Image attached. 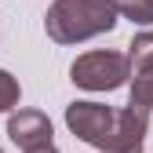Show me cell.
Segmentation results:
<instances>
[{
	"label": "cell",
	"mask_w": 153,
	"mask_h": 153,
	"mask_svg": "<svg viewBox=\"0 0 153 153\" xmlns=\"http://www.w3.org/2000/svg\"><path fill=\"white\" fill-rule=\"evenodd\" d=\"M117 0H55L44 15V29L55 44H84L117 26Z\"/></svg>",
	"instance_id": "obj_1"
},
{
	"label": "cell",
	"mask_w": 153,
	"mask_h": 153,
	"mask_svg": "<svg viewBox=\"0 0 153 153\" xmlns=\"http://www.w3.org/2000/svg\"><path fill=\"white\" fill-rule=\"evenodd\" d=\"M131 76V55L124 51H88L69 66V80L84 91H117Z\"/></svg>",
	"instance_id": "obj_2"
},
{
	"label": "cell",
	"mask_w": 153,
	"mask_h": 153,
	"mask_svg": "<svg viewBox=\"0 0 153 153\" xmlns=\"http://www.w3.org/2000/svg\"><path fill=\"white\" fill-rule=\"evenodd\" d=\"M66 128L80 142L109 153L113 131H117V109H113V106H102V102H88V99L84 102H69L66 106Z\"/></svg>",
	"instance_id": "obj_3"
},
{
	"label": "cell",
	"mask_w": 153,
	"mask_h": 153,
	"mask_svg": "<svg viewBox=\"0 0 153 153\" xmlns=\"http://www.w3.org/2000/svg\"><path fill=\"white\" fill-rule=\"evenodd\" d=\"M146 131H149V109L128 102L124 109H117V131H113L109 153H142Z\"/></svg>",
	"instance_id": "obj_4"
},
{
	"label": "cell",
	"mask_w": 153,
	"mask_h": 153,
	"mask_svg": "<svg viewBox=\"0 0 153 153\" xmlns=\"http://www.w3.org/2000/svg\"><path fill=\"white\" fill-rule=\"evenodd\" d=\"M7 139L18 149H36L51 142V120L40 109H15L7 117Z\"/></svg>",
	"instance_id": "obj_5"
},
{
	"label": "cell",
	"mask_w": 153,
	"mask_h": 153,
	"mask_svg": "<svg viewBox=\"0 0 153 153\" xmlns=\"http://www.w3.org/2000/svg\"><path fill=\"white\" fill-rule=\"evenodd\" d=\"M128 55H131V69H153V33H139L128 44Z\"/></svg>",
	"instance_id": "obj_6"
},
{
	"label": "cell",
	"mask_w": 153,
	"mask_h": 153,
	"mask_svg": "<svg viewBox=\"0 0 153 153\" xmlns=\"http://www.w3.org/2000/svg\"><path fill=\"white\" fill-rule=\"evenodd\" d=\"M131 102L153 109V69H135V76H131Z\"/></svg>",
	"instance_id": "obj_7"
},
{
	"label": "cell",
	"mask_w": 153,
	"mask_h": 153,
	"mask_svg": "<svg viewBox=\"0 0 153 153\" xmlns=\"http://www.w3.org/2000/svg\"><path fill=\"white\" fill-rule=\"evenodd\" d=\"M22 99V88H18V76H11L7 69H0V113H11Z\"/></svg>",
	"instance_id": "obj_8"
},
{
	"label": "cell",
	"mask_w": 153,
	"mask_h": 153,
	"mask_svg": "<svg viewBox=\"0 0 153 153\" xmlns=\"http://www.w3.org/2000/svg\"><path fill=\"white\" fill-rule=\"evenodd\" d=\"M117 4L124 18H131L139 26H153V0H117Z\"/></svg>",
	"instance_id": "obj_9"
},
{
	"label": "cell",
	"mask_w": 153,
	"mask_h": 153,
	"mask_svg": "<svg viewBox=\"0 0 153 153\" xmlns=\"http://www.w3.org/2000/svg\"><path fill=\"white\" fill-rule=\"evenodd\" d=\"M26 153H59V149H55V146L48 142V146H36V149H26Z\"/></svg>",
	"instance_id": "obj_10"
},
{
	"label": "cell",
	"mask_w": 153,
	"mask_h": 153,
	"mask_svg": "<svg viewBox=\"0 0 153 153\" xmlns=\"http://www.w3.org/2000/svg\"><path fill=\"white\" fill-rule=\"evenodd\" d=\"M0 153H4V149H0Z\"/></svg>",
	"instance_id": "obj_11"
}]
</instances>
